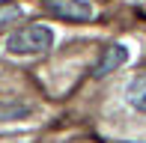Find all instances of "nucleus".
I'll return each instance as SVG.
<instances>
[{
  "mask_svg": "<svg viewBox=\"0 0 146 143\" xmlns=\"http://www.w3.org/2000/svg\"><path fill=\"white\" fill-rule=\"evenodd\" d=\"M125 101H128L137 113H146V77L131 81V87L125 89Z\"/></svg>",
  "mask_w": 146,
  "mask_h": 143,
  "instance_id": "5",
  "label": "nucleus"
},
{
  "mask_svg": "<svg viewBox=\"0 0 146 143\" xmlns=\"http://www.w3.org/2000/svg\"><path fill=\"white\" fill-rule=\"evenodd\" d=\"M45 12L60 21H90L96 15L90 0H42Z\"/></svg>",
  "mask_w": 146,
  "mask_h": 143,
  "instance_id": "2",
  "label": "nucleus"
},
{
  "mask_svg": "<svg viewBox=\"0 0 146 143\" xmlns=\"http://www.w3.org/2000/svg\"><path fill=\"white\" fill-rule=\"evenodd\" d=\"M54 45V30L42 27V24H30V27H21L15 33L6 36V51L15 57H36L45 54V51Z\"/></svg>",
  "mask_w": 146,
  "mask_h": 143,
  "instance_id": "1",
  "label": "nucleus"
},
{
  "mask_svg": "<svg viewBox=\"0 0 146 143\" xmlns=\"http://www.w3.org/2000/svg\"><path fill=\"white\" fill-rule=\"evenodd\" d=\"M36 113V105L21 99H9V101H0V122H18V119H27V116Z\"/></svg>",
  "mask_w": 146,
  "mask_h": 143,
  "instance_id": "4",
  "label": "nucleus"
},
{
  "mask_svg": "<svg viewBox=\"0 0 146 143\" xmlns=\"http://www.w3.org/2000/svg\"><path fill=\"white\" fill-rule=\"evenodd\" d=\"M18 18H21V6L18 3H0V30H6Z\"/></svg>",
  "mask_w": 146,
  "mask_h": 143,
  "instance_id": "6",
  "label": "nucleus"
},
{
  "mask_svg": "<svg viewBox=\"0 0 146 143\" xmlns=\"http://www.w3.org/2000/svg\"><path fill=\"white\" fill-rule=\"evenodd\" d=\"M128 57H131L128 45H122V42L108 45V48L102 51V57H98V63H96V77H104V75H110V72L122 69L125 63H128Z\"/></svg>",
  "mask_w": 146,
  "mask_h": 143,
  "instance_id": "3",
  "label": "nucleus"
}]
</instances>
